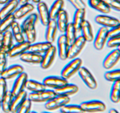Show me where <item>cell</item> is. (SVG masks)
I'll list each match as a JSON object with an SVG mask.
<instances>
[{
  "mask_svg": "<svg viewBox=\"0 0 120 113\" xmlns=\"http://www.w3.org/2000/svg\"><path fill=\"white\" fill-rule=\"evenodd\" d=\"M82 63L83 61L80 58L77 57L72 59L71 61L66 65L62 69L61 71V77L66 80H69L78 72L79 69L82 67Z\"/></svg>",
  "mask_w": 120,
  "mask_h": 113,
  "instance_id": "obj_1",
  "label": "cell"
},
{
  "mask_svg": "<svg viewBox=\"0 0 120 113\" xmlns=\"http://www.w3.org/2000/svg\"><path fill=\"white\" fill-rule=\"evenodd\" d=\"M13 37L11 31H7L2 34V37L1 39L2 47V51L8 54L12 47H13Z\"/></svg>",
  "mask_w": 120,
  "mask_h": 113,
  "instance_id": "obj_26",
  "label": "cell"
},
{
  "mask_svg": "<svg viewBox=\"0 0 120 113\" xmlns=\"http://www.w3.org/2000/svg\"><path fill=\"white\" fill-rule=\"evenodd\" d=\"M9 0H0V5H5Z\"/></svg>",
  "mask_w": 120,
  "mask_h": 113,
  "instance_id": "obj_49",
  "label": "cell"
},
{
  "mask_svg": "<svg viewBox=\"0 0 120 113\" xmlns=\"http://www.w3.org/2000/svg\"><path fill=\"white\" fill-rule=\"evenodd\" d=\"M20 60L26 63L39 64H41L43 58V55L26 51L19 56Z\"/></svg>",
  "mask_w": 120,
  "mask_h": 113,
  "instance_id": "obj_21",
  "label": "cell"
},
{
  "mask_svg": "<svg viewBox=\"0 0 120 113\" xmlns=\"http://www.w3.org/2000/svg\"><path fill=\"white\" fill-rule=\"evenodd\" d=\"M86 42V41L82 35L77 36L74 42L70 44L68 52V58L72 60L77 58L79 54L84 48Z\"/></svg>",
  "mask_w": 120,
  "mask_h": 113,
  "instance_id": "obj_6",
  "label": "cell"
},
{
  "mask_svg": "<svg viewBox=\"0 0 120 113\" xmlns=\"http://www.w3.org/2000/svg\"><path fill=\"white\" fill-rule=\"evenodd\" d=\"M117 36H120V23L116 27L109 29V38Z\"/></svg>",
  "mask_w": 120,
  "mask_h": 113,
  "instance_id": "obj_46",
  "label": "cell"
},
{
  "mask_svg": "<svg viewBox=\"0 0 120 113\" xmlns=\"http://www.w3.org/2000/svg\"><path fill=\"white\" fill-rule=\"evenodd\" d=\"M86 9H76L73 16V22L77 33L80 32L82 24L85 21Z\"/></svg>",
  "mask_w": 120,
  "mask_h": 113,
  "instance_id": "obj_27",
  "label": "cell"
},
{
  "mask_svg": "<svg viewBox=\"0 0 120 113\" xmlns=\"http://www.w3.org/2000/svg\"><path fill=\"white\" fill-rule=\"evenodd\" d=\"M18 1L19 5H22L27 3H29V0H18Z\"/></svg>",
  "mask_w": 120,
  "mask_h": 113,
  "instance_id": "obj_47",
  "label": "cell"
},
{
  "mask_svg": "<svg viewBox=\"0 0 120 113\" xmlns=\"http://www.w3.org/2000/svg\"><path fill=\"white\" fill-rule=\"evenodd\" d=\"M104 78L107 81L112 82L120 81V69L107 71L104 74Z\"/></svg>",
  "mask_w": 120,
  "mask_h": 113,
  "instance_id": "obj_38",
  "label": "cell"
},
{
  "mask_svg": "<svg viewBox=\"0 0 120 113\" xmlns=\"http://www.w3.org/2000/svg\"><path fill=\"white\" fill-rule=\"evenodd\" d=\"M109 28L101 27L97 32L94 38L93 45L97 50L100 51L103 49L109 40Z\"/></svg>",
  "mask_w": 120,
  "mask_h": 113,
  "instance_id": "obj_7",
  "label": "cell"
},
{
  "mask_svg": "<svg viewBox=\"0 0 120 113\" xmlns=\"http://www.w3.org/2000/svg\"><path fill=\"white\" fill-rule=\"evenodd\" d=\"M118 48V49H119V50L120 51V47H118V48Z\"/></svg>",
  "mask_w": 120,
  "mask_h": 113,
  "instance_id": "obj_55",
  "label": "cell"
},
{
  "mask_svg": "<svg viewBox=\"0 0 120 113\" xmlns=\"http://www.w3.org/2000/svg\"><path fill=\"white\" fill-rule=\"evenodd\" d=\"M56 53H57V48L52 45L47 50V51L43 54L42 61L40 64L42 69H48L52 65L56 57Z\"/></svg>",
  "mask_w": 120,
  "mask_h": 113,
  "instance_id": "obj_12",
  "label": "cell"
},
{
  "mask_svg": "<svg viewBox=\"0 0 120 113\" xmlns=\"http://www.w3.org/2000/svg\"><path fill=\"white\" fill-rule=\"evenodd\" d=\"M64 5L63 0H55L49 9V14L51 20H56L60 12L63 9Z\"/></svg>",
  "mask_w": 120,
  "mask_h": 113,
  "instance_id": "obj_33",
  "label": "cell"
},
{
  "mask_svg": "<svg viewBox=\"0 0 120 113\" xmlns=\"http://www.w3.org/2000/svg\"><path fill=\"white\" fill-rule=\"evenodd\" d=\"M29 113H38L36 111H30Z\"/></svg>",
  "mask_w": 120,
  "mask_h": 113,
  "instance_id": "obj_53",
  "label": "cell"
},
{
  "mask_svg": "<svg viewBox=\"0 0 120 113\" xmlns=\"http://www.w3.org/2000/svg\"><path fill=\"white\" fill-rule=\"evenodd\" d=\"M111 9L120 12V0H104Z\"/></svg>",
  "mask_w": 120,
  "mask_h": 113,
  "instance_id": "obj_43",
  "label": "cell"
},
{
  "mask_svg": "<svg viewBox=\"0 0 120 113\" xmlns=\"http://www.w3.org/2000/svg\"><path fill=\"white\" fill-rule=\"evenodd\" d=\"M23 72H24V69L21 65H12L9 67H7L0 74V77L6 80H10L14 77H16Z\"/></svg>",
  "mask_w": 120,
  "mask_h": 113,
  "instance_id": "obj_14",
  "label": "cell"
},
{
  "mask_svg": "<svg viewBox=\"0 0 120 113\" xmlns=\"http://www.w3.org/2000/svg\"><path fill=\"white\" fill-rule=\"evenodd\" d=\"M70 101V97L56 95V97L46 102L45 107L46 109L49 111H55L60 109L64 105L69 104Z\"/></svg>",
  "mask_w": 120,
  "mask_h": 113,
  "instance_id": "obj_5",
  "label": "cell"
},
{
  "mask_svg": "<svg viewBox=\"0 0 120 113\" xmlns=\"http://www.w3.org/2000/svg\"><path fill=\"white\" fill-rule=\"evenodd\" d=\"M30 45V44L27 41H25L24 42L21 43H17L13 45L10 51L7 54V55L11 58L20 56L22 54L28 51Z\"/></svg>",
  "mask_w": 120,
  "mask_h": 113,
  "instance_id": "obj_15",
  "label": "cell"
},
{
  "mask_svg": "<svg viewBox=\"0 0 120 113\" xmlns=\"http://www.w3.org/2000/svg\"><path fill=\"white\" fill-rule=\"evenodd\" d=\"M106 44L109 48H118L120 46V36L109 38Z\"/></svg>",
  "mask_w": 120,
  "mask_h": 113,
  "instance_id": "obj_44",
  "label": "cell"
},
{
  "mask_svg": "<svg viewBox=\"0 0 120 113\" xmlns=\"http://www.w3.org/2000/svg\"><path fill=\"white\" fill-rule=\"evenodd\" d=\"M80 77L84 82L86 85L90 89H96L98 87L97 82L92 73L86 68L85 67H81L78 71Z\"/></svg>",
  "mask_w": 120,
  "mask_h": 113,
  "instance_id": "obj_4",
  "label": "cell"
},
{
  "mask_svg": "<svg viewBox=\"0 0 120 113\" xmlns=\"http://www.w3.org/2000/svg\"><path fill=\"white\" fill-rule=\"evenodd\" d=\"M32 102L27 98L15 113H29L31 111Z\"/></svg>",
  "mask_w": 120,
  "mask_h": 113,
  "instance_id": "obj_40",
  "label": "cell"
},
{
  "mask_svg": "<svg viewBox=\"0 0 120 113\" xmlns=\"http://www.w3.org/2000/svg\"><path fill=\"white\" fill-rule=\"evenodd\" d=\"M7 80L0 77V102L7 93Z\"/></svg>",
  "mask_w": 120,
  "mask_h": 113,
  "instance_id": "obj_42",
  "label": "cell"
},
{
  "mask_svg": "<svg viewBox=\"0 0 120 113\" xmlns=\"http://www.w3.org/2000/svg\"><path fill=\"white\" fill-rule=\"evenodd\" d=\"M25 38H26V41L31 44L35 43L36 40V31L35 25L30 24L27 25L25 28L22 29Z\"/></svg>",
  "mask_w": 120,
  "mask_h": 113,
  "instance_id": "obj_31",
  "label": "cell"
},
{
  "mask_svg": "<svg viewBox=\"0 0 120 113\" xmlns=\"http://www.w3.org/2000/svg\"><path fill=\"white\" fill-rule=\"evenodd\" d=\"M119 102H120V101H119Z\"/></svg>",
  "mask_w": 120,
  "mask_h": 113,
  "instance_id": "obj_57",
  "label": "cell"
},
{
  "mask_svg": "<svg viewBox=\"0 0 120 113\" xmlns=\"http://www.w3.org/2000/svg\"><path fill=\"white\" fill-rule=\"evenodd\" d=\"M38 14H37L36 13H31L29 15H28L27 17L25 19L24 21L22 22L21 25V28H22V29H23L27 25L30 24H34L36 25L38 21Z\"/></svg>",
  "mask_w": 120,
  "mask_h": 113,
  "instance_id": "obj_39",
  "label": "cell"
},
{
  "mask_svg": "<svg viewBox=\"0 0 120 113\" xmlns=\"http://www.w3.org/2000/svg\"><path fill=\"white\" fill-rule=\"evenodd\" d=\"M60 113H62V112H60Z\"/></svg>",
  "mask_w": 120,
  "mask_h": 113,
  "instance_id": "obj_56",
  "label": "cell"
},
{
  "mask_svg": "<svg viewBox=\"0 0 120 113\" xmlns=\"http://www.w3.org/2000/svg\"><path fill=\"white\" fill-rule=\"evenodd\" d=\"M77 32L73 25V24L72 22L69 23L64 34L69 44H71L76 40L77 38Z\"/></svg>",
  "mask_w": 120,
  "mask_h": 113,
  "instance_id": "obj_35",
  "label": "cell"
},
{
  "mask_svg": "<svg viewBox=\"0 0 120 113\" xmlns=\"http://www.w3.org/2000/svg\"><path fill=\"white\" fill-rule=\"evenodd\" d=\"M41 113H50V112H48V111H43Z\"/></svg>",
  "mask_w": 120,
  "mask_h": 113,
  "instance_id": "obj_52",
  "label": "cell"
},
{
  "mask_svg": "<svg viewBox=\"0 0 120 113\" xmlns=\"http://www.w3.org/2000/svg\"><path fill=\"white\" fill-rule=\"evenodd\" d=\"M11 32L13 37L17 43H21L25 41V35L23 34L21 26L17 21H14L11 26Z\"/></svg>",
  "mask_w": 120,
  "mask_h": 113,
  "instance_id": "obj_29",
  "label": "cell"
},
{
  "mask_svg": "<svg viewBox=\"0 0 120 113\" xmlns=\"http://www.w3.org/2000/svg\"><path fill=\"white\" fill-rule=\"evenodd\" d=\"M7 54L5 52L2 51L0 52V74L7 68Z\"/></svg>",
  "mask_w": 120,
  "mask_h": 113,
  "instance_id": "obj_41",
  "label": "cell"
},
{
  "mask_svg": "<svg viewBox=\"0 0 120 113\" xmlns=\"http://www.w3.org/2000/svg\"><path fill=\"white\" fill-rule=\"evenodd\" d=\"M110 98L114 103H118L120 99V81L114 82L110 91Z\"/></svg>",
  "mask_w": 120,
  "mask_h": 113,
  "instance_id": "obj_34",
  "label": "cell"
},
{
  "mask_svg": "<svg viewBox=\"0 0 120 113\" xmlns=\"http://www.w3.org/2000/svg\"><path fill=\"white\" fill-rule=\"evenodd\" d=\"M19 5L18 0H9L0 9V20H2L12 15Z\"/></svg>",
  "mask_w": 120,
  "mask_h": 113,
  "instance_id": "obj_18",
  "label": "cell"
},
{
  "mask_svg": "<svg viewBox=\"0 0 120 113\" xmlns=\"http://www.w3.org/2000/svg\"><path fill=\"white\" fill-rule=\"evenodd\" d=\"M42 82L46 88H52L54 89L67 84L68 81L61 76H49L45 78Z\"/></svg>",
  "mask_w": 120,
  "mask_h": 113,
  "instance_id": "obj_13",
  "label": "cell"
},
{
  "mask_svg": "<svg viewBox=\"0 0 120 113\" xmlns=\"http://www.w3.org/2000/svg\"><path fill=\"white\" fill-rule=\"evenodd\" d=\"M88 4L91 8L102 14H107L111 12V9L104 0H88Z\"/></svg>",
  "mask_w": 120,
  "mask_h": 113,
  "instance_id": "obj_22",
  "label": "cell"
},
{
  "mask_svg": "<svg viewBox=\"0 0 120 113\" xmlns=\"http://www.w3.org/2000/svg\"><path fill=\"white\" fill-rule=\"evenodd\" d=\"M45 31L46 41L52 44L55 42L56 33L57 31V26L56 20H51L46 26Z\"/></svg>",
  "mask_w": 120,
  "mask_h": 113,
  "instance_id": "obj_19",
  "label": "cell"
},
{
  "mask_svg": "<svg viewBox=\"0 0 120 113\" xmlns=\"http://www.w3.org/2000/svg\"><path fill=\"white\" fill-rule=\"evenodd\" d=\"M80 106L85 113H98L104 111L106 109L105 104L99 100L84 101L82 102Z\"/></svg>",
  "mask_w": 120,
  "mask_h": 113,
  "instance_id": "obj_2",
  "label": "cell"
},
{
  "mask_svg": "<svg viewBox=\"0 0 120 113\" xmlns=\"http://www.w3.org/2000/svg\"><path fill=\"white\" fill-rule=\"evenodd\" d=\"M109 113H120L117 109H114V108H111V109H110L109 111Z\"/></svg>",
  "mask_w": 120,
  "mask_h": 113,
  "instance_id": "obj_48",
  "label": "cell"
},
{
  "mask_svg": "<svg viewBox=\"0 0 120 113\" xmlns=\"http://www.w3.org/2000/svg\"><path fill=\"white\" fill-rule=\"evenodd\" d=\"M25 88L31 93H38L47 89L43 82L41 83L34 80H28L26 83Z\"/></svg>",
  "mask_w": 120,
  "mask_h": 113,
  "instance_id": "obj_30",
  "label": "cell"
},
{
  "mask_svg": "<svg viewBox=\"0 0 120 113\" xmlns=\"http://www.w3.org/2000/svg\"><path fill=\"white\" fill-rule=\"evenodd\" d=\"M34 5L32 4L27 3L25 5H20L19 8L15 11L12 15H14L15 20H21L23 18L25 17L27 15H29L34 11Z\"/></svg>",
  "mask_w": 120,
  "mask_h": 113,
  "instance_id": "obj_20",
  "label": "cell"
},
{
  "mask_svg": "<svg viewBox=\"0 0 120 113\" xmlns=\"http://www.w3.org/2000/svg\"><path fill=\"white\" fill-rule=\"evenodd\" d=\"M120 60V51L118 48L113 49L107 54L103 62V66L105 69H111Z\"/></svg>",
  "mask_w": 120,
  "mask_h": 113,
  "instance_id": "obj_11",
  "label": "cell"
},
{
  "mask_svg": "<svg viewBox=\"0 0 120 113\" xmlns=\"http://www.w3.org/2000/svg\"><path fill=\"white\" fill-rule=\"evenodd\" d=\"M37 9L38 12L39 19L44 26H46L51 20L49 14V9L45 2L41 1L37 4Z\"/></svg>",
  "mask_w": 120,
  "mask_h": 113,
  "instance_id": "obj_16",
  "label": "cell"
},
{
  "mask_svg": "<svg viewBox=\"0 0 120 113\" xmlns=\"http://www.w3.org/2000/svg\"><path fill=\"white\" fill-rule=\"evenodd\" d=\"M52 45V44L47 42V41L37 42V43H33L31 44L29 46L28 51L42 55L45 52H46L47 50Z\"/></svg>",
  "mask_w": 120,
  "mask_h": 113,
  "instance_id": "obj_24",
  "label": "cell"
},
{
  "mask_svg": "<svg viewBox=\"0 0 120 113\" xmlns=\"http://www.w3.org/2000/svg\"><path fill=\"white\" fill-rule=\"evenodd\" d=\"M76 9H86V5L83 0H68Z\"/></svg>",
  "mask_w": 120,
  "mask_h": 113,
  "instance_id": "obj_45",
  "label": "cell"
},
{
  "mask_svg": "<svg viewBox=\"0 0 120 113\" xmlns=\"http://www.w3.org/2000/svg\"><path fill=\"white\" fill-rule=\"evenodd\" d=\"M79 90V88L77 85L74 84H69V82L60 88L53 89L56 95L66 97H70L76 94Z\"/></svg>",
  "mask_w": 120,
  "mask_h": 113,
  "instance_id": "obj_17",
  "label": "cell"
},
{
  "mask_svg": "<svg viewBox=\"0 0 120 113\" xmlns=\"http://www.w3.org/2000/svg\"><path fill=\"white\" fill-rule=\"evenodd\" d=\"M28 80V74L25 72L21 73L19 75L16 77V80L14 81L12 87L11 89V93L13 95L16 96L20 94L21 92L24 91L25 88L26 83Z\"/></svg>",
  "mask_w": 120,
  "mask_h": 113,
  "instance_id": "obj_9",
  "label": "cell"
},
{
  "mask_svg": "<svg viewBox=\"0 0 120 113\" xmlns=\"http://www.w3.org/2000/svg\"><path fill=\"white\" fill-rule=\"evenodd\" d=\"M31 1H32V2H34V3L36 4H38L39 2H41V0H31Z\"/></svg>",
  "mask_w": 120,
  "mask_h": 113,
  "instance_id": "obj_50",
  "label": "cell"
},
{
  "mask_svg": "<svg viewBox=\"0 0 120 113\" xmlns=\"http://www.w3.org/2000/svg\"><path fill=\"white\" fill-rule=\"evenodd\" d=\"M0 22H1V20H0Z\"/></svg>",
  "mask_w": 120,
  "mask_h": 113,
  "instance_id": "obj_58",
  "label": "cell"
},
{
  "mask_svg": "<svg viewBox=\"0 0 120 113\" xmlns=\"http://www.w3.org/2000/svg\"><path fill=\"white\" fill-rule=\"evenodd\" d=\"M15 18L14 15H11L8 17L5 18L4 20H1L0 22V34H3L6 31L9 30L14 23V21H15Z\"/></svg>",
  "mask_w": 120,
  "mask_h": 113,
  "instance_id": "obj_36",
  "label": "cell"
},
{
  "mask_svg": "<svg viewBox=\"0 0 120 113\" xmlns=\"http://www.w3.org/2000/svg\"><path fill=\"white\" fill-rule=\"evenodd\" d=\"M60 111L64 113H85L82 109L80 105L68 104L65 105L60 109Z\"/></svg>",
  "mask_w": 120,
  "mask_h": 113,
  "instance_id": "obj_37",
  "label": "cell"
},
{
  "mask_svg": "<svg viewBox=\"0 0 120 113\" xmlns=\"http://www.w3.org/2000/svg\"><path fill=\"white\" fill-rule=\"evenodd\" d=\"M28 98V94L26 91H23L20 94L14 97L11 106V113H15L20 106L23 104Z\"/></svg>",
  "mask_w": 120,
  "mask_h": 113,
  "instance_id": "obj_28",
  "label": "cell"
},
{
  "mask_svg": "<svg viewBox=\"0 0 120 113\" xmlns=\"http://www.w3.org/2000/svg\"><path fill=\"white\" fill-rule=\"evenodd\" d=\"M57 46V52L58 53L59 58L63 61L68 59V52L70 44L68 42L64 34L60 35L58 38Z\"/></svg>",
  "mask_w": 120,
  "mask_h": 113,
  "instance_id": "obj_8",
  "label": "cell"
},
{
  "mask_svg": "<svg viewBox=\"0 0 120 113\" xmlns=\"http://www.w3.org/2000/svg\"><path fill=\"white\" fill-rule=\"evenodd\" d=\"M1 108V102H0V109Z\"/></svg>",
  "mask_w": 120,
  "mask_h": 113,
  "instance_id": "obj_54",
  "label": "cell"
},
{
  "mask_svg": "<svg viewBox=\"0 0 120 113\" xmlns=\"http://www.w3.org/2000/svg\"><path fill=\"white\" fill-rule=\"evenodd\" d=\"M2 51V42L1 40H0V52Z\"/></svg>",
  "mask_w": 120,
  "mask_h": 113,
  "instance_id": "obj_51",
  "label": "cell"
},
{
  "mask_svg": "<svg viewBox=\"0 0 120 113\" xmlns=\"http://www.w3.org/2000/svg\"><path fill=\"white\" fill-rule=\"evenodd\" d=\"M53 89H46L38 93H30L28 98L32 102H46L56 97Z\"/></svg>",
  "mask_w": 120,
  "mask_h": 113,
  "instance_id": "obj_3",
  "label": "cell"
},
{
  "mask_svg": "<svg viewBox=\"0 0 120 113\" xmlns=\"http://www.w3.org/2000/svg\"><path fill=\"white\" fill-rule=\"evenodd\" d=\"M95 22L102 27L112 28L120 23V20L117 18L107 15H98L95 17Z\"/></svg>",
  "mask_w": 120,
  "mask_h": 113,
  "instance_id": "obj_10",
  "label": "cell"
},
{
  "mask_svg": "<svg viewBox=\"0 0 120 113\" xmlns=\"http://www.w3.org/2000/svg\"><path fill=\"white\" fill-rule=\"evenodd\" d=\"M14 95L12 94L11 91L8 90L7 93L1 101V109L5 113H11V106L12 102Z\"/></svg>",
  "mask_w": 120,
  "mask_h": 113,
  "instance_id": "obj_32",
  "label": "cell"
},
{
  "mask_svg": "<svg viewBox=\"0 0 120 113\" xmlns=\"http://www.w3.org/2000/svg\"><path fill=\"white\" fill-rule=\"evenodd\" d=\"M80 32L82 36L84 37L86 42H91L94 40V34L91 24L87 20H85L82 24L80 28Z\"/></svg>",
  "mask_w": 120,
  "mask_h": 113,
  "instance_id": "obj_25",
  "label": "cell"
},
{
  "mask_svg": "<svg viewBox=\"0 0 120 113\" xmlns=\"http://www.w3.org/2000/svg\"><path fill=\"white\" fill-rule=\"evenodd\" d=\"M56 21L59 31L60 32L64 33L69 24V16L66 11L62 9L57 15Z\"/></svg>",
  "mask_w": 120,
  "mask_h": 113,
  "instance_id": "obj_23",
  "label": "cell"
},
{
  "mask_svg": "<svg viewBox=\"0 0 120 113\" xmlns=\"http://www.w3.org/2000/svg\"></svg>",
  "mask_w": 120,
  "mask_h": 113,
  "instance_id": "obj_59",
  "label": "cell"
}]
</instances>
